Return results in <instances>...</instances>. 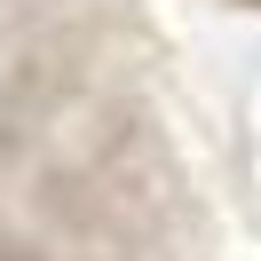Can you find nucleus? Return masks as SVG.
Returning <instances> with one entry per match:
<instances>
[]
</instances>
